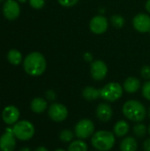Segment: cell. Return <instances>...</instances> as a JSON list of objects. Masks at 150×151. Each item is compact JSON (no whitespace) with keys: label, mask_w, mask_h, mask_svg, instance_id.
I'll return each instance as SVG.
<instances>
[{"label":"cell","mask_w":150,"mask_h":151,"mask_svg":"<svg viewBox=\"0 0 150 151\" xmlns=\"http://www.w3.org/2000/svg\"><path fill=\"white\" fill-rule=\"evenodd\" d=\"M29 4L34 9H42L45 4V0H29Z\"/></svg>","instance_id":"484cf974"},{"label":"cell","mask_w":150,"mask_h":151,"mask_svg":"<svg viewBox=\"0 0 150 151\" xmlns=\"http://www.w3.org/2000/svg\"><path fill=\"white\" fill-rule=\"evenodd\" d=\"M74 134L80 140L90 138L95 134V125L91 119H83L80 120L74 127Z\"/></svg>","instance_id":"8992f818"},{"label":"cell","mask_w":150,"mask_h":151,"mask_svg":"<svg viewBox=\"0 0 150 151\" xmlns=\"http://www.w3.org/2000/svg\"><path fill=\"white\" fill-rule=\"evenodd\" d=\"M24 70L31 76L42 75L47 67V62L44 56L40 52H31L28 54L23 63Z\"/></svg>","instance_id":"6da1fadb"},{"label":"cell","mask_w":150,"mask_h":151,"mask_svg":"<svg viewBox=\"0 0 150 151\" xmlns=\"http://www.w3.org/2000/svg\"><path fill=\"white\" fill-rule=\"evenodd\" d=\"M148 115H149V117L150 118V107L149 109V111H148Z\"/></svg>","instance_id":"8d00e7d4"},{"label":"cell","mask_w":150,"mask_h":151,"mask_svg":"<svg viewBox=\"0 0 150 151\" xmlns=\"http://www.w3.org/2000/svg\"><path fill=\"white\" fill-rule=\"evenodd\" d=\"M82 96L87 101H95L101 97V89L88 86L82 90Z\"/></svg>","instance_id":"d6986e66"},{"label":"cell","mask_w":150,"mask_h":151,"mask_svg":"<svg viewBox=\"0 0 150 151\" xmlns=\"http://www.w3.org/2000/svg\"><path fill=\"white\" fill-rule=\"evenodd\" d=\"M149 35H150V30H149Z\"/></svg>","instance_id":"ab89813d"},{"label":"cell","mask_w":150,"mask_h":151,"mask_svg":"<svg viewBox=\"0 0 150 151\" xmlns=\"http://www.w3.org/2000/svg\"><path fill=\"white\" fill-rule=\"evenodd\" d=\"M19 151H31V150L29 148H27V147H23V148H21Z\"/></svg>","instance_id":"836d02e7"},{"label":"cell","mask_w":150,"mask_h":151,"mask_svg":"<svg viewBox=\"0 0 150 151\" xmlns=\"http://www.w3.org/2000/svg\"><path fill=\"white\" fill-rule=\"evenodd\" d=\"M35 151H49L45 147H42V146H41V147H38L36 150H35Z\"/></svg>","instance_id":"d6a6232c"},{"label":"cell","mask_w":150,"mask_h":151,"mask_svg":"<svg viewBox=\"0 0 150 151\" xmlns=\"http://www.w3.org/2000/svg\"><path fill=\"white\" fill-rule=\"evenodd\" d=\"M55 151H65V150H63V149H57V150H56Z\"/></svg>","instance_id":"d590c367"},{"label":"cell","mask_w":150,"mask_h":151,"mask_svg":"<svg viewBox=\"0 0 150 151\" xmlns=\"http://www.w3.org/2000/svg\"><path fill=\"white\" fill-rule=\"evenodd\" d=\"M15 136L12 133V128H6V131L0 137V150L13 151L16 146Z\"/></svg>","instance_id":"8fae6325"},{"label":"cell","mask_w":150,"mask_h":151,"mask_svg":"<svg viewBox=\"0 0 150 151\" xmlns=\"http://www.w3.org/2000/svg\"><path fill=\"white\" fill-rule=\"evenodd\" d=\"M19 3H25V2H27V0H18Z\"/></svg>","instance_id":"e575fe53"},{"label":"cell","mask_w":150,"mask_h":151,"mask_svg":"<svg viewBox=\"0 0 150 151\" xmlns=\"http://www.w3.org/2000/svg\"><path fill=\"white\" fill-rule=\"evenodd\" d=\"M48 114L50 119L55 122H62L68 117V110L66 106L59 103H53L48 110Z\"/></svg>","instance_id":"52a82bcc"},{"label":"cell","mask_w":150,"mask_h":151,"mask_svg":"<svg viewBox=\"0 0 150 151\" xmlns=\"http://www.w3.org/2000/svg\"><path fill=\"white\" fill-rule=\"evenodd\" d=\"M133 26L140 33H149L150 30V16L147 13H138L133 19Z\"/></svg>","instance_id":"30bf717a"},{"label":"cell","mask_w":150,"mask_h":151,"mask_svg":"<svg viewBox=\"0 0 150 151\" xmlns=\"http://www.w3.org/2000/svg\"><path fill=\"white\" fill-rule=\"evenodd\" d=\"M148 133L149 134V135H150V125H149V128H148Z\"/></svg>","instance_id":"74e56055"},{"label":"cell","mask_w":150,"mask_h":151,"mask_svg":"<svg viewBox=\"0 0 150 151\" xmlns=\"http://www.w3.org/2000/svg\"><path fill=\"white\" fill-rule=\"evenodd\" d=\"M57 1L59 4L64 7H72L79 2V0H57Z\"/></svg>","instance_id":"83f0119b"},{"label":"cell","mask_w":150,"mask_h":151,"mask_svg":"<svg viewBox=\"0 0 150 151\" xmlns=\"http://www.w3.org/2000/svg\"><path fill=\"white\" fill-rule=\"evenodd\" d=\"M141 76L145 80H150V66L144 65L141 69Z\"/></svg>","instance_id":"4316f807"},{"label":"cell","mask_w":150,"mask_h":151,"mask_svg":"<svg viewBox=\"0 0 150 151\" xmlns=\"http://www.w3.org/2000/svg\"><path fill=\"white\" fill-rule=\"evenodd\" d=\"M122 111L125 117L133 122H141L147 116L145 106L138 100L126 101L123 105Z\"/></svg>","instance_id":"7a4b0ae2"},{"label":"cell","mask_w":150,"mask_h":151,"mask_svg":"<svg viewBox=\"0 0 150 151\" xmlns=\"http://www.w3.org/2000/svg\"><path fill=\"white\" fill-rule=\"evenodd\" d=\"M111 25L115 28L119 29V28H122L125 26L126 20H125L124 17H122L121 15L115 14V15L111 16Z\"/></svg>","instance_id":"603a6c76"},{"label":"cell","mask_w":150,"mask_h":151,"mask_svg":"<svg viewBox=\"0 0 150 151\" xmlns=\"http://www.w3.org/2000/svg\"><path fill=\"white\" fill-rule=\"evenodd\" d=\"M47 101L42 97H35L30 104V108L34 113H42L47 110Z\"/></svg>","instance_id":"e0dca14e"},{"label":"cell","mask_w":150,"mask_h":151,"mask_svg":"<svg viewBox=\"0 0 150 151\" xmlns=\"http://www.w3.org/2000/svg\"><path fill=\"white\" fill-rule=\"evenodd\" d=\"M7 59L10 64L18 65L22 61V55L19 50H17L15 49H11L9 50V52L7 54Z\"/></svg>","instance_id":"ffe728a7"},{"label":"cell","mask_w":150,"mask_h":151,"mask_svg":"<svg viewBox=\"0 0 150 151\" xmlns=\"http://www.w3.org/2000/svg\"><path fill=\"white\" fill-rule=\"evenodd\" d=\"M143 150H144V151H150V138H148L144 141Z\"/></svg>","instance_id":"f546056e"},{"label":"cell","mask_w":150,"mask_h":151,"mask_svg":"<svg viewBox=\"0 0 150 151\" xmlns=\"http://www.w3.org/2000/svg\"><path fill=\"white\" fill-rule=\"evenodd\" d=\"M35 129L34 125L28 120H20L13 125L12 133L19 141H28L33 138Z\"/></svg>","instance_id":"277c9868"},{"label":"cell","mask_w":150,"mask_h":151,"mask_svg":"<svg viewBox=\"0 0 150 151\" xmlns=\"http://www.w3.org/2000/svg\"><path fill=\"white\" fill-rule=\"evenodd\" d=\"M123 87L118 82H109L101 88V97L109 103L119 100L123 96Z\"/></svg>","instance_id":"5b68a950"},{"label":"cell","mask_w":150,"mask_h":151,"mask_svg":"<svg viewBox=\"0 0 150 151\" xmlns=\"http://www.w3.org/2000/svg\"><path fill=\"white\" fill-rule=\"evenodd\" d=\"M95 114L97 119L102 122H108L111 119L113 116L112 107L107 103L99 104L96 107Z\"/></svg>","instance_id":"5bb4252c"},{"label":"cell","mask_w":150,"mask_h":151,"mask_svg":"<svg viewBox=\"0 0 150 151\" xmlns=\"http://www.w3.org/2000/svg\"><path fill=\"white\" fill-rule=\"evenodd\" d=\"M108 73V66L103 60H95L90 65V75L93 80L100 81L105 79Z\"/></svg>","instance_id":"ba28073f"},{"label":"cell","mask_w":150,"mask_h":151,"mask_svg":"<svg viewBox=\"0 0 150 151\" xmlns=\"http://www.w3.org/2000/svg\"><path fill=\"white\" fill-rule=\"evenodd\" d=\"M3 13L4 17L9 20L16 19L20 13L19 3L15 0H6L3 6Z\"/></svg>","instance_id":"7c38bea8"},{"label":"cell","mask_w":150,"mask_h":151,"mask_svg":"<svg viewBox=\"0 0 150 151\" xmlns=\"http://www.w3.org/2000/svg\"><path fill=\"white\" fill-rule=\"evenodd\" d=\"M88 144L83 140H76L70 143L67 151H88Z\"/></svg>","instance_id":"44dd1931"},{"label":"cell","mask_w":150,"mask_h":151,"mask_svg":"<svg viewBox=\"0 0 150 151\" xmlns=\"http://www.w3.org/2000/svg\"><path fill=\"white\" fill-rule=\"evenodd\" d=\"M19 111L17 107L13 105H9L5 107L2 112V119L4 122L7 125H14L18 122L19 119Z\"/></svg>","instance_id":"4fadbf2b"},{"label":"cell","mask_w":150,"mask_h":151,"mask_svg":"<svg viewBox=\"0 0 150 151\" xmlns=\"http://www.w3.org/2000/svg\"><path fill=\"white\" fill-rule=\"evenodd\" d=\"M73 133L70 129H64L59 134V139L63 142H70L73 139Z\"/></svg>","instance_id":"cb8c5ba5"},{"label":"cell","mask_w":150,"mask_h":151,"mask_svg":"<svg viewBox=\"0 0 150 151\" xmlns=\"http://www.w3.org/2000/svg\"><path fill=\"white\" fill-rule=\"evenodd\" d=\"M119 149L121 151H136L138 149V142L133 136H126L120 142Z\"/></svg>","instance_id":"2e32d148"},{"label":"cell","mask_w":150,"mask_h":151,"mask_svg":"<svg viewBox=\"0 0 150 151\" xmlns=\"http://www.w3.org/2000/svg\"><path fill=\"white\" fill-rule=\"evenodd\" d=\"M109 27V21L106 17L103 15H96L90 19L89 29L93 34L102 35L104 34Z\"/></svg>","instance_id":"9c48e42d"},{"label":"cell","mask_w":150,"mask_h":151,"mask_svg":"<svg viewBox=\"0 0 150 151\" xmlns=\"http://www.w3.org/2000/svg\"><path fill=\"white\" fill-rule=\"evenodd\" d=\"M133 132L134 135L137 138L141 139V138H142V137H144L146 135V134L148 132V128L144 124H141V122H139L138 124L133 126Z\"/></svg>","instance_id":"7402d4cb"},{"label":"cell","mask_w":150,"mask_h":151,"mask_svg":"<svg viewBox=\"0 0 150 151\" xmlns=\"http://www.w3.org/2000/svg\"><path fill=\"white\" fill-rule=\"evenodd\" d=\"M141 81L138 78L131 76L126 79V81H124L123 88L126 92L129 94H134L141 88Z\"/></svg>","instance_id":"9a60e30c"},{"label":"cell","mask_w":150,"mask_h":151,"mask_svg":"<svg viewBox=\"0 0 150 151\" xmlns=\"http://www.w3.org/2000/svg\"><path fill=\"white\" fill-rule=\"evenodd\" d=\"M96 151H98V150H96Z\"/></svg>","instance_id":"60d3db41"},{"label":"cell","mask_w":150,"mask_h":151,"mask_svg":"<svg viewBox=\"0 0 150 151\" xmlns=\"http://www.w3.org/2000/svg\"><path fill=\"white\" fill-rule=\"evenodd\" d=\"M116 142L114 133L100 130L93 134L91 137V144L93 147L98 151L111 150Z\"/></svg>","instance_id":"3957f363"},{"label":"cell","mask_w":150,"mask_h":151,"mask_svg":"<svg viewBox=\"0 0 150 151\" xmlns=\"http://www.w3.org/2000/svg\"><path fill=\"white\" fill-rule=\"evenodd\" d=\"M141 93H142V96L145 99H147L148 101H150V81H146L143 84Z\"/></svg>","instance_id":"d4e9b609"},{"label":"cell","mask_w":150,"mask_h":151,"mask_svg":"<svg viewBox=\"0 0 150 151\" xmlns=\"http://www.w3.org/2000/svg\"><path fill=\"white\" fill-rule=\"evenodd\" d=\"M129 124L126 120H119L118 121L114 127H113V133L118 137H125L129 133Z\"/></svg>","instance_id":"ac0fdd59"},{"label":"cell","mask_w":150,"mask_h":151,"mask_svg":"<svg viewBox=\"0 0 150 151\" xmlns=\"http://www.w3.org/2000/svg\"><path fill=\"white\" fill-rule=\"evenodd\" d=\"M83 57H84V59H85L86 61H88V62H91L92 59H93V56H92L90 53H88V52L85 53V54L83 55Z\"/></svg>","instance_id":"4dcf8cb0"},{"label":"cell","mask_w":150,"mask_h":151,"mask_svg":"<svg viewBox=\"0 0 150 151\" xmlns=\"http://www.w3.org/2000/svg\"><path fill=\"white\" fill-rule=\"evenodd\" d=\"M145 8L147 10V12L150 13V0H147L146 2V4H145Z\"/></svg>","instance_id":"1f68e13d"},{"label":"cell","mask_w":150,"mask_h":151,"mask_svg":"<svg viewBox=\"0 0 150 151\" xmlns=\"http://www.w3.org/2000/svg\"><path fill=\"white\" fill-rule=\"evenodd\" d=\"M45 96H46V98L49 101H51V102H53V101H55L57 99V94H56V92L53 91V90H50V89L48 90V91H46Z\"/></svg>","instance_id":"f1b7e54d"},{"label":"cell","mask_w":150,"mask_h":151,"mask_svg":"<svg viewBox=\"0 0 150 151\" xmlns=\"http://www.w3.org/2000/svg\"><path fill=\"white\" fill-rule=\"evenodd\" d=\"M3 1H4V0H0V3H2Z\"/></svg>","instance_id":"f35d334b"}]
</instances>
